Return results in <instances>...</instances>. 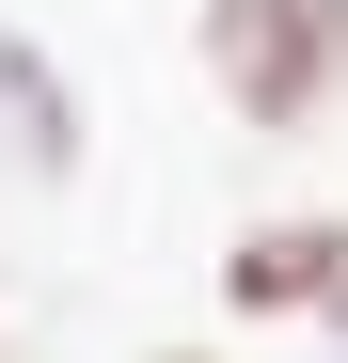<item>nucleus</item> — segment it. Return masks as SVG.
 <instances>
[{
	"label": "nucleus",
	"instance_id": "39448f33",
	"mask_svg": "<svg viewBox=\"0 0 348 363\" xmlns=\"http://www.w3.org/2000/svg\"><path fill=\"white\" fill-rule=\"evenodd\" d=\"M0 363H16V316H0Z\"/></svg>",
	"mask_w": 348,
	"mask_h": 363
},
{
	"label": "nucleus",
	"instance_id": "f03ea898",
	"mask_svg": "<svg viewBox=\"0 0 348 363\" xmlns=\"http://www.w3.org/2000/svg\"><path fill=\"white\" fill-rule=\"evenodd\" d=\"M222 316L254 332H332L348 347V206H269L222 237Z\"/></svg>",
	"mask_w": 348,
	"mask_h": 363
},
{
	"label": "nucleus",
	"instance_id": "20e7f679",
	"mask_svg": "<svg viewBox=\"0 0 348 363\" xmlns=\"http://www.w3.org/2000/svg\"><path fill=\"white\" fill-rule=\"evenodd\" d=\"M143 363H222V347H143Z\"/></svg>",
	"mask_w": 348,
	"mask_h": 363
},
{
	"label": "nucleus",
	"instance_id": "423d86ee",
	"mask_svg": "<svg viewBox=\"0 0 348 363\" xmlns=\"http://www.w3.org/2000/svg\"><path fill=\"white\" fill-rule=\"evenodd\" d=\"M332 363H348V347H332Z\"/></svg>",
	"mask_w": 348,
	"mask_h": 363
},
{
	"label": "nucleus",
	"instance_id": "7ed1b4c3",
	"mask_svg": "<svg viewBox=\"0 0 348 363\" xmlns=\"http://www.w3.org/2000/svg\"><path fill=\"white\" fill-rule=\"evenodd\" d=\"M95 174V111H80V79H64V48L48 32H16L0 16V190H80Z\"/></svg>",
	"mask_w": 348,
	"mask_h": 363
},
{
	"label": "nucleus",
	"instance_id": "f257e3e1",
	"mask_svg": "<svg viewBox=\"0 0 348 363\" xmlns=\"http://www.w3.org/2000/svg\"><path fill=\"white\" fill-rule=\"evenodd\" d=\"M190 64H206V95L254 143H317L348 111V0H206Z\"/></svg>",
	"mask_w": 348,
	"mask_h": 363
}]
</instances>
